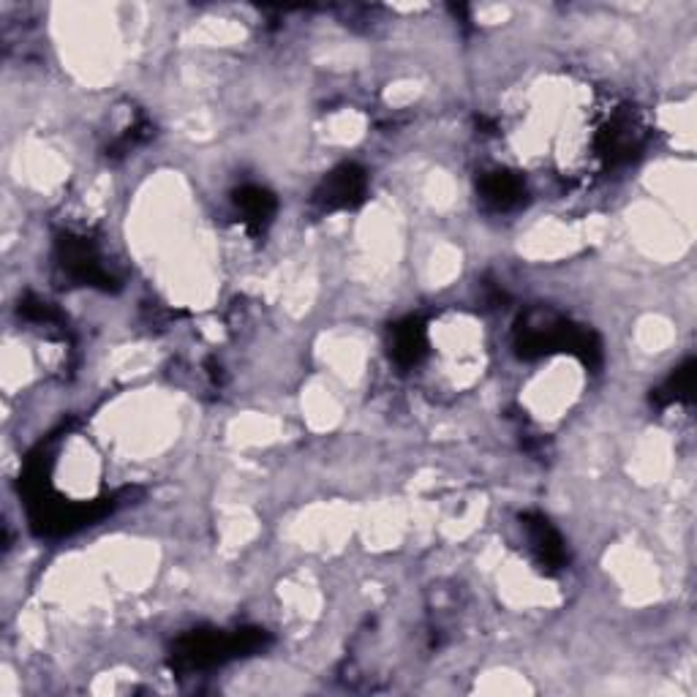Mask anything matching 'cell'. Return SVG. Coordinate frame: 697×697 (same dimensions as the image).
Instances as JSON below:
<instances>
[{
	"label": "cell",
	"mask_w": 697,
	"mask_h": 697,
	"mask_svg": "<svg viewBox=\"0 0 697 697\" xmlns=\"http://www.w3.org/2000/svg\"><path fill=\"white\" fill-rule=\"evenodd\" d=\"M267 635L262 629H237V633H218V629H199L183 635L172 652V665L177 670H207L229 663L235 657H246L265 646Z\"/></svg>",
	"instance_id": "6da1fadb"
},
{
	"label": "cell",
	"mask_w": 697,
	"mask_h": 697,
	"mask_svg": "<svg viewBox=\"0 0 697 697\" xmlns=\"http://www.w3.org/2000/svg\"><path fill=\"white\" fill-rule=\"evenodd\" d=\"M517 351L523 357H540L547 351H572L583 362H594L599 357V341L583 327H572L570 321L553 314H532L517 327Z\"/></svg>",
	"instance_id": "7a4b0ae2"
},
{
	"label": "cell",
	"mask_w": 697,
	"mask_h": 697,
	"mask_svg": "<svg viewBox=\"0 0 697 697\" xmlns=\"http://www.w3.org/2000/svg\"><path fill=\"white\" fill-rule=\"evenodd\" d=\"M58 256H61V267L74 281L85 286H101V289H110L112 286L110 270L104 267L93 243H88L85 237L69 235L63 240H58Z\"/></svg>",
	"instance_id": "3957f363"
},
{
	"label": "cell",
	"mask_w": 697,
	"mask_h": 697,
	"mask_svg": "<svg viewBox=\"0 0 697 697\" xmlns=\"http://www.w3.org/2000/svg\"><path fill=\"white\" fill-rule=\"evenodd\" d=\"M368 191L366 172L357 164H344L325 177L317 191V202L325 211H349L362 205Z\"/></svg>",
	"instance_id": "277c9868"
},
{
	"label": "cell",
	"mask_w": 697,
	"mask_h": 697,
	"mask_svg": "<svg viewBox=\"0 0 697 697\" xmlns=\"http://www.w3.org/2000/svg\"><path fill=\"white\" fill-rule=\"evenodd\" d=\"M523 529H526L529 547H532L534 558H537L542 570L556 572L567 564V547H564V540L558 537V532L551 526L547 517L523 515Z\"/></svg>",
	"instance_id": "5b68a950"
},
{
	"label": "cell",
	"mask_w": 697,
	"mask_h": 697,
	"mask_svg": "<svg viewBox=\"0 0 697 697\" xmlns=\"http://www.w3.org/2000/svg\"><path fill=\"white\" fill-rule=\"evenodd\" d=\"M480 196L493 211H512L523 202L526 188H523L521 177H515L512 172H491L480 181Z\"/></svg>",
	"instance_id": "8992f818"
},
{
	"label": "cell",
	"mask_w": 697,
	"mask_h": 697,
	"mask_svg": "<svg viewBox=\"0 0 697 697\" xmlns=\"http://www.w3.org/2000/svg\"><path fill=\"white\" fill-rule=\"evenodd\" d=\"M235 207L243 216V224L252 226L254 232H262L276 216V196L267 188L243 186L235 194Z\"/></svg>",
	"instance_id": "52a82bcc"
},
{
	"label": "cell",
	"mask_w": 697,
	"mask_h": 697,
	"mask_svg": "<svg viewBox=\"0 0 697 697\" xmlns=\"http://www.w3.org/2000/svg\"><path fill=\"white\" fill-rule=\"evenodd\" d=\"M637 147V126L633 123V117H618L616 123H611L603 134H599V153L611 161V164H618V161H633Z\"/></svg>",
	"instance_id": "ba28073f"
},
{
	"label": "cell",
	"mask_w": 697,
	"mask_h": 697,
	"mask_svg": "<svg viewBox=\"0 0 697 697\" xmlns=\"http://www.w3.org/2000/svg\"><path fill=\"white\" fill-rule=\"evenodd\" d=\"M428 349L426 325L420 319H407L392 327V357L398 366H414Z\"/></svg>",
	"instance_id": "9c48e42d"
},
{
	"label": "cell",
	"mask_w": 697,
	"mask_h": 697,
	"mask_svg": "<svg viewBox=\"0 0 697 697\" xmlns=\"http://www.w3.org/2000/svg\"><path fill=\"white\" fill-rule=\"evenodd\" d=\"M695 392V362L687 360L681 368L667 377V381L654 392V401L659 407H670V403H681V401H693Z\"/></svg>",
	"instance_id": "30bf717a"
}]
</instances>
